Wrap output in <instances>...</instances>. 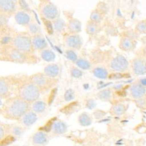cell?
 I'll return each instance as SVG.
<instances>
[{"label": "cell", "instance_id": "cell-1", "mask_svg": "<svg viewBox=\"0 0 146 146\" xmlns=\"http://www.w3.org/2000/svg\"><path fill=\"white\" fill-rule=\"evenodd\" d=\"M10 45L27 54H32L35 51L32 43L31 36L27 32L14 34Z\"/></svg>", "mask_w": 146, "mask_h": 146}, {"label": "cell", "instance_id": "cell-2", "mask_svg": "<svg viewBox=\"0 0 146 146\" xmlns=\"http://www.w3.org/2000/svg\"><path fill=\"white\" fill-rule=\"evenodd\" d=\"M38 10L40 16L49 21L60 17V11L51 0H39Z\"/></svg>", "mask_w": 146, "mask_h": 146}, {"label": "cell", "instance_id": "cell-3", "mask_svg": "<svg viewBox=\"0 0 146 146\" xmlns=\"http://www.w3.org/2000/svg\"><path fill=\"white\" fill-rule=\"evenodd\" d=\"M29 109L28 102L19 98L14 100L9 104L8 107V113L12 117L19 118L28 112Z\"/></svg>", "mask_w": 146, "mask_h": 146}, {"label": "cell", "instance_id": "cell-4", "mask_svg": "<svg viewBox=\"0 0 146 146\" xmlns=\"http://www.w3.org/2000/svg\"><path fill=\"white\" fill-rule=\"evenodd\" d=\"M19 98L28 102H35L40 96V89L32 82L25 84L20 89Z\"/></svg>", "mask_w": 146, "mask_h": 146}, {"label": "cell", "instance_id": "cell-5", "mask_svg": "<svg viewBox=\"0 0 146 146\" xmlns=\"http://www.w3.org/2000/svg\"><path fill=\"white\" fill-rule=\"evenodd\" d=\"M110 68L117 72H125L129 68V62L122 55H117L113 57L109 63Z\"/></svg>", "mask_w": 146, "mask_h": 146}, {"label": "cell", "instance_id": "cell-6", "mask_svg": "<svg viewBox=\"0 0 146 146\" xmlns=\"http://www.w3.org/2000/svg\"><path fill=\"white\" fill-rule=\"evenodd\" d=\"M64 42L66 46L70 49L78 50L83 45V39L79 34H69L64 36Z\"/></svg>", "mask_w": 146, "mask_h": 146}, {"label": "cell", "instance_id": "cell-7", "mask_svg": "<svg viewBox=\"0 0 146 146\" xmlns=\"http://www.w3.org/2000/svg\"><path fill=\"white\" fill-rule=\"evenodd\" d=\"M14 14V19L18 25L23 27H27L33 21L32 15L28 11L22 9L17 10Z\"/></svg>", "mask_w": 146, "mask_h": 146}, {"label": "cell", "instance_id": "cell-8", "mask_svg": "<svg viewBox=\"0 0 146 146\" xmlns=\"http://www.w3.org/2000/svg\"><path fill=\"white\" fill-rule=\"evenodd\" d=\"M131 68L134 74L136 75H144L146 72L145 59L140 56L135 57L131 61Z\"/></svg>", "mask_w": 146, "mask_h": 146}, {"label": "cell", "instance_id": "cell-9", "mask_svg": "<svg viewBox=\"0 0 146 146\" xmlns=\"http://www.w3.org/2000/svg\"><path fill=\"white\" fill-rule=\"evenodd\" d=\"M4 47L5 48L7 55L11 60L17 62H23L26 60L27 54L21 52L11 45Z\"/></svg>", "mask_w": 146, "mask_h": 146}, {"label": "cell", "instance_id": "cell-10", "mask_svg": "<svg viewBox=\"0 0 146 146\" xmlns=\"http://www.w3.org/2000/svg\"><path fill=\"white\" fill-rule=\"evenodd\" d=\"M51 80L52 78L47 77L44 74H37L33 75L31 77V82L40 89L49 86Z\"/></svg>", "mask_w": 146, "mask_h": 146}, {"label": "cell", "instance_id": "cell-11", "mask_svg": "<svg viewBox=\"0 0 146 146\" xmlns=\"http://www.w3.org/2000/svg\"><path fill=\"white\" fill-rule=\"evenodd\" d=\"M136 41L129 36H123L119 40V47L124 52H131L136 47Z\"/></svg>", "mask_w": 146, "mask_h": 146}, {"label": "cell", "instance_id": "cell-12", "mask_svg": "<svg viewBox=\"0 0 146 146\" xmlns=\"http://www.w3.org/2000/svg\"><path fill=\"white\" fill-rule=\"evenodd\" d=\"M31 40L35 50L41 51L48 48V43L44 36L42 33L31 36Z\"/></svg>", "mask_w": 146, "mask_h": 146}, {"label": "cell", "instance_id": "cell-13", "mask_svg": "<svg viewBox=\"0 0 146 146\" xmlns=\"http://www.w3.org/2000/svg\"><path fill=\"white\" fill-rule=\"evenodd\" d=\"M69 34H79L82 31L81 22L75 18H71L67 23V30Z\"/></svg>", "mask_w": 146, "mask_h": 146}, {"label": "cell", "instance_id": "cell-14", "mask_svg": "<svg viewBox=\"0 0 146 146\" xmlns=\"http://www.w3.org/2000/svg\"><path fill=\"white\" fill-rule=\"evenodd\" d=\"M145 87L140 82L133 84L130 87V94L132 98L138 100L143 98L145 95Z\"/></svg>", "mask_w": 146, "mask_h": 146}, {"label": "cell", "instance_id": "cell-15", "mask_svg": "<svg viewBox=\"0 0 146 146\" xmlns=\"http://www.w3.org/2000/svg\"><path fill=\"white\" fill-rule=\"evenodd\" d=\"M48 140V136L46 133L39 131L33 136L32 142L35 146H44L47 144Z\"/></svg>", "mask_w": 146, "mask_h": 146}, {"label": "cell", "instance_id": "cell-16", "mask_svg": "<svg viewBox=\"0 0 146 146\" xmlns=\"http://www.w3.org/2000/svg\"><path fill=\"white\" fill-rule=\"evenodd\" d=\"M51 22H52L53 28L56 33L62 35L66 32L67 30V23L63 18L58 17Z\"/></svg>", "mask_w": 146, "mask_h": 146}, {"label": "cell", "instance_id": "cell-17", "mask_svg": "<svg viewBox=\"0 0 146 146\" xmlns=\"http://www.w3.org/2000/svg\"><path fill=\"white\" fill-rule=\"evenodd\" d=\"M22 123L25 126H31L38 120V116L33 111H28L22 117Z\"/></svg>", "mask_w": 146, "mask_h": 146}, {"label": "cell", "instance_id": "cell-18", "mask_svg": "<svg viewBox=\"0 0 146 146\" xmlns=\"http://www.w3.org/2000/svg\"><path fill=\"white\" fill-rule=\"evenodd\" d=\"M60 68L56 64L52 63L47 64L44 68V73L47 77L50 78H56L59 74Z\"/></svg>", "mask_w": 146, "mask_h": 146}, {"label": "cell", "instance_id": "cell-19", "mask_svg": "<svg viewBox=\"0 0 146 146\" xmlns=\"http://www.w3.org/2000/svg\"><path fill=\"white\" fill-rule=\"evenodd\" d=\"M51 130L52 131L57 135H63L67 131V126L66 124L62 121L55 120L51 127Z\"/></svg>", "mask_w": 146, "mask_h": 146}, {"label": "cell", "instance_id": "cell-20", "mask_svg": "<svg viewBox=\"0 0 146 146\" xmlns=\"http://www.w3.org/2000/svg\"><path fill=\"white\" fill-rule=\"evenodd\" d=\"M101 24L96 23L90 20L87 22L86 31L87 34L90 36H94L98 34L101 31Z\"/></svg>", "mask_w": 146, "mask_h": 146}, {"label": "cell", "instance_id": "cell-21", "mask_svg": "<svg viewBox=\"0 0 146 146\" xmlns=\"http://www.w3.org/2000/svg\"><path fill=\"white\" fill-rule=\"evenodd\" d=\"M104 15L105 14L102 13L100 9L96 8L91 13L89 20L96 23L101 24L104 20Z\"/></svg>", "mask_w": 146, "mask_h": 146}, {"label": "cell", "instance_id": "cell-22", "mask_svg": "<svg viewBox=\"0 0 146 146\" xmlns=\"http://www.w3.org/2000/svg\"><path fill=\"white\" fill-rule=\"evenodd\" d=\"M40 52V57L42 60L47 62H52L56 58V54L53 50L46 48Z\"/></svg>", "mask_w": 146, "mask_h": 146}, {"label": "cell", "instance_id": "cell-23", "mask_svg": "<svg viewBox=\"0 0 146 146\" xmlns=\"http://www.w3.org/2000/svg\"><path fill=\"white\" fill-rule=\"evenodd\" d=\"M93 74L95 77L100 79H106L108 77L109 73L108 70L104 67L98 66L93 70Z\"/></svg>", "mask_w": 146, "mask_h": 146}, {"label": "cell", "instance_id": "cell-24", "mask_svg": "<svg viewBox=\"0 0 146 146\" xmlns=\"http://www.w3.org/2000/svg\"><path fill=\"white\" fill-rule=\"evenodd\" d=\"M27 33L31 36H33L34 35L42 33V30L40 26L38 25V23L32 21L29 25L27 27Z\"/></svg>", "mask_w": 146, "mask_h": 146}, {"label": "cell", "instance_id": "cell-25", "mask_svg": "<svg viewBox=\"0 0 146 146\" xmlns=\"http://www.w3.org/2000/svg\"><path fill=\"white\" fill-rule=\"evenodd\" d=\"M33 111L36 113H43L46 109V104L42 101H36L32 106Z\"/></svg>", "mask_w": 146, "mask_h": 146}, {"label": "cell", "instance_id": "cell-26", "mask_svg": "<svg viewBox=\"0 0 146 146\" xmlns=\"http://www.w3.org/2000/svg\"><path fill=\"white\" fill-rule=\"evenodd\" d=\"M78 122L82 126H88L92 123V119L87 113H82L78 117Z\"/></svg>", "mask_w": 146, "mask_h": 146}, {"label": "cell", "instance_id": "cell-27", "mask_svg": "<svg viewBox=\"0 0 146 146\" xmlns=\"http://www.w3.org/2000/svg\"><path fill=\"white\" fill-rule=\"evenodd\" d=\"M76 65L78 68L83 70H87L91 68V63L90 61L87 60V59L80 58L75 62Z\"/></svg>", "mask_w": 146, "mask_h": 146}, {"label": "cell", "instance_id": "cell-28", "mask_svg": "<svg viewBox=\"0 0 146 146\" xmlns=\"http://www.w3.org/2000/svg\"><path fill=\"white\" fill-rule=\"evenodd\" d=\"M125 106L122 104H115L112 108V113L116 116H120L125 113L126 108Z\"/></svg>", "mask_w": 146, "mask_h": 146}, {"label": "cell", "instance_id": "cell-29", "mask_svg": "<svg viewBox=\"0 0 146 146\" xmlns=\"http://www.w3.org/2000/svg\"><path fill=\"white\" fill-rule=\"evenodd\" d=\"M135 31L139 35H145L146 33V20L143 19L139 21L135 26Z\"/></svg>", "mask_w": 146, "mask_h": 146}, {"label": "cell", "instance_id": "cell-30", "mask_svg": "<svg viewBox=\"0 0 146 146\" xmlns=\"http://www.w3.org/2000/svg\"><path fill=\"white\" fill-rule=\"evenodd\" d=\"M98 97L102 101H109L112 97V92L109 90H104L98 94Z\"/></svg>", "mask_w": 146, "mask_h": 146}, {"label": "cell", "instance_id": "cell-31", "mask_svg": "<svg viewBox=\"0 0 146 146\" xmlns=\"http://www.w3.org/2000/svg\"><path fill=\"white\" fill-rule=\"evenodd\" d=\"M65 57L71 62H75L78 59V56L76 52L74 50L70 49V48H68V49L66 50L65 53H64Z\"/></svg>", "mask_w": 146, "mask_h": 146}, {"label": "cell", "instance_id": "cell-32", "mask_svg": "<svg viewBox=\"0 0 146 146\" xmlns=\"http://www.w3.org/2000/svg\"><path fill=\"white\" fill-rule=\"evenodd\" d=\"M15 139L14 136L9 135L6 137H4L0 140V146H7L15 141Z\"/></svg>", "mask_w": 146, "mask_h": 146}, {"label": "cell", "instance_id": "cell-33", "mask_svg": "<svg viewBox=\"0 0 146 146\" xmlns=\"http://www.w3.org/2000/svg\"><path fill=\"white\" fill-rule=\"evenodd\" d=\"M8 92V86L7 84L0 79V96L6 95Z\"/></svg>", "mask_w": 146, "mask_h": 146}, {"label": "cell", "instance_id": "cell-34", "mask_svg": "<svg viewBox=\"0 0 146 146\" xmlns=\"http://www.w3.org/2000/svg\"><path fill=\"white\" fill-rule=\"evenodd\" d=\"M70 74L73 77L80 78L82 76V72L80 69L77 67H72L71 69Z\"/></svg>", "mask_w": 146, "mask_h": 146}, {"label": "cell", "instance_id": "cell-35", "mask_svg": "<svg viewBox=\"0 0 146 146\" xmlns=\"http://www.w3.org/2000/svg\"><path fill=\"white\" fill-rule=\"evenodd\" d=\"M106 115V113L101 110H97L94 112V116L96 119H101L103 118Z\"/></svg>", "mask_w": 146, "mask_h": 146}, {"label": "cell", "instance_id": "cell-36", "mask_svg": "<svg viewBox=\"0 0 146 146\" xmlns=\"http://www.w3.org/2000/svg\"><path fill=\"white\" fill-rule=\"evenodd\" d=\"M74 92H73L71 90H68L66 92L64 98H65V100L66 101H70V100H72L73 98H74Z\"/></svg>", "mask_w": 146, "mask_h": 146}, {"label": "cell", "instance_id": "cell-37", "mask_svg": "<svg viewBox=\"0 0 146 146\" xmlns=\"http://www.w3.org/2000/svg\"><path fill=\"white\" fill-rule=\"evenodd\" d=\"M137 104L140 107H141V108L145 107V99H144L143 98H141L137 100Z\"/></svg>", "mask_w": 146, "mask_h": 146}, {"label": "cell", "instance_id": "cell-38", "mask_svg": "<svg viewBox=\"0 0 146 146\" xmlns=\"http://www.w3.org/2000/svg\"><path fill=\"white\" fill-rule=\"evenodd\" d=\"M5 135V130L4 127L1 126H0V140H1Z\"/></svg>", "mask_w": 146, "mask_h": 146}, {"label": "cell", "instance_id": "cell-39", "mask_svg": "<svg viewBox=\"0 0 146 146\" xmlns=\"http://www.w3.org/2000/svg\"><path fill=\"white\" fill-rule=\"evenodd\" d=\"M13 132H14V133L15 134V135L18 136V135H20V133L21 132V129L19 127H15V128H14Z\"/></svg>", "mask_w": 146, "mask_h": 146}, {"label": "cell", "instance_id": "cell-40", "mask_svg": "<svg viewBox=\"0 0 146 146\" xmlns=\"http://www.w3.org/2000/svg\"><path fill=\"white\" fill-rule=\"evenodd\" d=\"M10 1H12V2H14V3H17L18 0H10Z\"/></svg>", "mask_w": 146, "mask_h": 146}, {"label": "cell", "instance_id": "cell-41", "mask_svg": "<svg viewBox=\"0 0 146 146\" xmlns=\"http://www.w3.org/2000/svg\"><path fill=\"white\" fill-rule=\"evenodd\" d=\"M0 54H1V49H0Z\"/></svg>", "mask_w": 146, "mask_h": 146}]
</instances>
